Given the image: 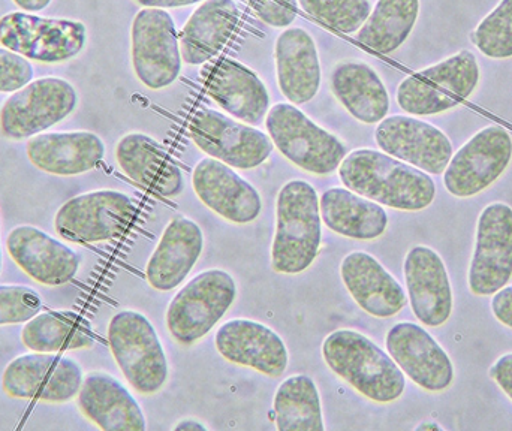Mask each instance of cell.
Here are the masks:
<instances>
[{
	"label": "cell",
	"mask_w": 512,
	"mask_h": 431,
	"mask_svg": "<svg viewBox=\"0 0 512 431\" xmlns=\"http://www.w3.org/2000/svg\"><path fill=\"white\" fill-rule=\"evenodd\" d=\"M339 177L355 194L402 212H421L436 197L430 174L379 150L358 149L346 155Z\"/></svg>",
	"instance_id": "cell-1"
},
{
	"label": "cell",
	"mask_w": 512,
	"mask_h": 431,
	"mask_svg": "<svg viewBox=\"0 0 512 431\" xmlns=\"http://www.w3.org/2000/svg\"><path fill=\"white\" fill-rule=\"evenodd\" d=\"M322 357L340 379L373 402H396L405 391V373L396 361L358 331L331 333L322 343Z\"/></svg>",
	"instance_id": "cell-2"
},
{
	"label": "cell",
	"mask_w": 512,
	"mask_h": 431,
	"mask_svg": "<svg viewBox=\"0 0 512 431\" xmlns=\"http://www.w3.org/2000/svg\"><path fill=\"white\" fill-rule=\"evenodd\" d=\"M322 219L315 188L304 180L285 183L277 195L276 232L271 246V265L282 274H298L318 256Z\"/></svg>",
	"instance_id": "cell-3"
},
{
	"label": "cell",
	"mask_w": 512,
	"mask_h": 431,
	"mask_svg": "<svg viewBox=\"0 0 512 431\" xmlns=\"http://www.w3.org/2000/svg\"><path fill=\"white\" fill-rule=\"evenodd\" d=\"M480 80L477 57L462 50L406 77L397 87V104L415 117L447 113L468 101Z\"/></svg>",
	"instance_id": "cell-4"
},
{
	"label": "cell",
	"mask_w": 512,
	"mask_h": 431,
	"mask_svg": "<svg viewBox=\"0 0 512 431\" xmlns=\"http://www.w3.org/2000/svg\"><path fill=\"white\" fill-rule=\"evenodd\" d=\"M108 345L126 381L143 396L161 391L168 378L164 346L152 322L134 310H122L108 324Z\"/></svg>",
	"instance_id": "cell-5"
},
{
	"label": "cell",
	"mask_w": 512,
	"mask_h": 431,
	"mask_svg": "<svg viewBox=\"0 0 512 431\" xmlns=\"http://www.w3.org/2000/svg\"><path fill=\"white\" fill-rule=\"evenodd\" d=\"M265 128L277 150L307 173L327 176L339 170L345 159V144L316 125L297 105L280 102L271 107Z\"/></svg>",
	"instance_id": "cell-6"
},
{
	"label": "cell",
	"mask_w": 512,
	"mask_h": 431,
	"mask_svg": "<svg viewBox=\"0 0 512 431\" xmlns=\"http://www.w3.org/2000/svg\"><path fill=\"white\" fill-rule=\"evenodd\" d=\"M237 297L234 277L212 268L177 292L167 310V327L179 345L192 346L224 318Z\"/></svg>",
	"instance_id": "cell-7"
},
{
	"label": "cell",
	"mask_w": 512,
	"mask_h": 431,
	"mask_svg": "<svg viewBox=\"0 0 512 431\" xmlns=\"http://www.w3.org/2000/svg\"><path fill=\"white\" fill-rule=\"evenodd\" d=\"M86 42V26L78 20L39 17L20 11L0 18V44L33 62H69L83 51Z\"/></svg>",
	"instance_id": "cell-8"
},
{
	"label": "cell",
	"mask_w": 512,
	"mask_h": 431,
	"mask_svg": "<svg viewBox=\"0 0 512 431\" xmlns=\"http://www.w3.org/2000/svg\"><path fill=\"white\" fill-rule=\"evenodd\" d=\"M77 102V90L65 78H36L3 102L0 132L8 140H29L71 116Z\"/></svg>",
	"instance_id": "cell-9"
},
{
	"label": "cell",
	"mask_w": 512,
	"mask_h": 431,
	"mask_svg": "<svg viewBox=\"0 0 512 431\" xmlns=\"http://www.w3.org/2000/svg\"><path fill=\"white\" fill-rule=\"evenodd\" d=\"M132 66L138 80L152 90L171 86L182 72L176 23L165 9L143 8L132 21Z\"/></svg>",
	"instance_id": "cell-10"
},
{
	"label": "cell",
	"mask_w": 512,
	"mask_h": 431,
	"mask_svg": "<svg viewBox=\"0 0 512 431\" xmlns=\"http://www.w3.org/2000/svg\"><path fill=\"white\" fill-rule=\"evenodd\" d=\"M83 381V370L72 358L32 352L6 366L2 388L12 399L63 405L78 396Z\"/></svg>",
	"instance_id": "cell-11"
},
{
	"label": "cell",
	"mask_w": 512,
	"mask_h": 431,
	"mask_svg": "<svg viewBox=\"0 0 512 431\" xmlns=\"http://www.w3.org/2000/svg\"><path fill=\"white\" fill-rule=\"evenodd\" d=\"M512 159V137L501 125H490L472 135L451 158L444 186L453 197L471 198L493 185Z\"/></svg>",
	"instance_id": "cell-12"
},
{
	"label": "cell",
	"mask_w": 512,
	"mask_h": 431,
	"mask_svg": "<svg viewBox=\"0 0 512 431\" xmlns=\"http://www.w3.org/2000/svg\"><path fill=\"white\" fill-rule=\"evenodd\" d=\"M131 197L113 189L87 192L66 201L54 217L60 237L77 243H104L120 237L135 216Z\"/></svg>",
	"instance_id": "cell-13"
},
{
	"label": "cell",
	"mask_w": 512,
	"mask_h": 431,
	"mask_svg": "<svg viewBox=\"0 0 512 431\" xmlns=\"http://www.w3.org/2000/svg\"><path fill=\"white\" fill-rule=\"evenodd\" d=\"M189 132L198 149L239 170H254L264 164L274 149L264 132L210 108L192 117Z\"/></svg>",
	"instance_id": "cell-14"
},
{
	"label": "cell",
	"mask_w": 512,
	"mask_h": 431,
	"mask_svg": "<svg viewBox=\"0 0 512 431\" xmlns=\"http://www.w3.org/2000/svg\"><path fill=\"white\" fill-rule=\"evenodd\" d=\"M512 277V207L492 203L478 217L474 255L469 265V291L490 297Z\"/></svg>",
	"instance_id": "cell-15"
},
{
	"label": "cell",
	"mask_w": 512,
	"mask_h": 431,
	"mask_svg": "<svg viewBox=\"0 0 512 431\" xmlns=\"http://www.w3.org/2000/svg\"><path fill=\"white\" fill-rule=\"evenodd\" d=\"M382 152L430 176H441L453 158V144L438 126L415 116L385 117L375 132Z\"/></svg>",
	"instance_id": "cell-16"
},
{
	"label": "cell",
	"mask_w": 512,
	"mask_h": 431,
	"mask_svg": "<svg viewBox=\"0 0 512 431\" xmlns=\"http://www.w3.org/2000/svg\"><path fill=\"white\" fill-rule=\"evenodd\" d=\"M388 354L414 384L442 393L454 382V364L438 340L414 322H399L385 339Z\"/></svg>",
	"instance_id": "cell-17"
},
{
	"label": "cell",
	"mask_w": 512,
	"mask_h": 431,
	"mask_svg": "<svg viewBox=\"0 0 512 431\" xmlns=\"http://www.w3.org/2000/svg\"><path fill=\"white\" fill-rule=\"evenodd\" d=\"M408 300L421 324L441 327L453 313L454 297L447 265L432 247L414 246L403 264Z\"/></svg>",
	"instance_id": "cell-18"
},
{
	"label": "cell",
	"mask_w": 512,
	"mask_h": 431,
	"mask_svg": "<svg viewBox=\"0 0 512 431\" xmlns=\"http://www.w3.org/2000/svg\"><path fill=\"white\" fill-rule=\"evenodd\" d=\"M6 249L27 276L51 288L68 285L80 270L81 258L77 252L32 225L12 229L6 238Z\"/></svg>",
	"instance_id": "cell-19"
},
{
	"label": "cell",
	"mask_w": 512,
	"mask_h": 431,
	"mask_svg": "<svg viewBox=\"0 0 512 431\" xmlns=\"http://www.w3.org/2000/svg\"><path fill=\"white\" fill-rule=\"evenodd\" d=\"M192 186L203 204L230 222L246 225L261 215L259 192L233 167L218 159L209 156L198 162L192 174Z\"/></svg>",
	"instance_id": "cell-20"
},
{
	"label": "cell",
	"mask_w": 512,
	"mask_h": 431,
	"mask_svg": "<svg viewBox=\"0 0 512 431\" xmlns=\"http://www.w3.org/2000/svg\"><path fill=\"white\" fill-rule=\"evenodd\" d=\"M210 98L234 119L259 125L270 111V93L255 71L237 60H216L204 75Z\"/></svg>",
	"instance_id": "cell-21"
},
{
	"label": "cell",
	"mask_w": 512,
	"mask_h": 431,
	"mask_svg": "<svg viewBox=\"0 0 512 431\" xmlns=\"http://www.w3.org/2000/svg\"><path fill=\"white\" fill-rule=\"evenodd\" d=\"M216 348L225 360L251 367L262 375L279 378L288 367V349L267 325L251 319L225 322L215 337Z\"/></svg>",
	"instance_id": "cell-22"
},
{
	"label": "cell",
	"mask_w": 512,
	"mask_h": 431,
	"mask_svg": "<svg viewBox=\"0 0 512 431\" xmlns=\"http://www.w3.org/2000/svg\"><path fill=\"white\" fill-rule=\"evenodd\" d=\"M30 164L51 176L74 177L95 170L105 156L101 137L89 131L47 132L29 138Z\"/></svg>",
	"instance_id": "cell-23"
},
{
	"label": "cell",
	"mask_w": 512,
	"mask_h": 431,
	"mask_svg": "<svg viewBox=\"0 0 512 431\" xmlns=\"http://www.w3.org/2000/svg\"><path fill=\"white\" fill-rule=\"evenodd\" d=\"M277 84L289 104L304 105L321 89L322 72L315 39L303 27H288L274 45Z\"/></svg>",
	"instance_id": "cell-24"
},
{
	"label": "cell",
	"mask_w": 512,
	"mask_h": 431,
	"mask_svg": "<svg viewBox=\"0 0 512 431\" xmlns=\"http://www.w3.org/2000/svg\"><path fill=\"white\" fill-rule=\"evenodd\" d=\"M116 161L125 176L150 194L174 198L183 192L182 170L149 135L132 132L120 138Z\"/></svg>",
	"instance_id": "cell-25"
},
{
	"label": "cell",
	"mask_w": 512,
	"mask_h": 431,
	"mask_svg": "<svg viewBox=\"0 0 512 431\" xmlns=\"http://www.w3.org/2000/svg\"><path fill=\"white\" fill-rule=\"evenodd\" d=\"M340 276L355 303L375 318H391L408 304L405 289L366 252H351L340 264Z\"/></svg>",
	"instance_id": "cell-26"
},
{
	"label": "cell",
	"mask_w": 512,
	"mask_h": 431,
	"mask_svg": "<svg viewBox=\"0 0 512 431\" xmlns=\"http://www.w3.org/2000/svg\"><path fill=\"white\" fill-rule=\"evenodd\" d=\"M81 414L104 431H144L146 417L128 388L104 372L84 378L77 396Z\"/></svg>",
	"instance_id": "cell-27"
},
{
	"label": "cell",
	"mask_w": 512,
	"mask_h": 431,
	"mask_svg": "<svg viewBox=\"0 0 512 431\" xmlns=\"http://www.w3.org/2000/svg\"><path fill=\"white\" fill-rule=\"evenodd\" d=\"M204 235L200 225L185 216H177L162 232L146 268L147 282L156 291L177 288L191 273L203 253Z\"/></svg>",
	"instance_id": "cell-28"
},
{
	"label": "cell",
	"mask_w": 512,
	"mask_h": 431,
	"mask_svg": "<svg viewBox=\"0 0 512 431\" xmlns=\"http://www.w3.org/2000/svg\"><path fill=\"white\" fill-rule=\"evenodd\" d=\"M330 87L337 101L358 122L375 125L388 116L390 95L369 63L357 59L337 63L331 71Z\"/></svg>",
	"instance_id": "cell-29"
},
{
	"label": "cell",
	"mask_w": 512,
	"mask_h": 431,
	"mask_svg": "<svg viewBox=\"0 0 512 431\" xmlns=\"http://www.w3.org/2000/svg\"><path fill=\"white\" fill-rule=\"evenodd\" d=\"M240 20L234 0H204L186 21L180 35L183 62L197 66L225 47Z\"/></svg>",
	"instance_id": "cell-30"
},
{
	"label": "cell",
	"mask_w": 512,
	"mask_h": 431,
	"mask_svg": "<svg viewBox=\"0 0 512 431\" xmlns=\"http://www.w3.org/2000/svg\"><path fill=\"white\" fill-rule=\"evenodd\" d=\"M319 212L331 231L352 240H376L388 228L384 207L348 188L325 191L319 200Z\"/></svg>",
	"instance_id": "cell-31"
},
{
	"label": "cell",
	"mask_w": 512,
	"mask_h": 431,
	"mask_svg": "<svg viewBox=\"0 0 512 431\" xmlns=\"http://www.w3.org/2000/svg\"><path fill=\"white\" fill-rule=\"evenodd\" d=\"M21 342L32 352L63 354L96 345L90 322L72 310L38 313L21 331Z\"/></svg>",
	"instance_id": "cell-32"
},
{
	"label": "cell",
	"mask_w": 512,
	"mask_h": 431,
	"mask_svg": "<svg viewBox=\"0 0 512 431\" xmlns=\"http://www.w3.org/2000/svg\"><path fill=\"white\" fill-rule=\"evenodd\" d=\"M420 0H378L357 33V41L379 54L399 50L420 15Z\"/></svg>",
	"instance_id": "cell-33"
},
{
	"label": "cell",
	"mask_w": 512,
	"mask_h": 431,
	"mask_svg": "<svg viewBox=\"0 0 512 431\" xmlns=\"http://www.w3.org/2000/svg\"><path fill=\"white\" fill-rule=\"evenodd\" d=\"M274 421L280 431H324L321 397L312 378L295 375L277 388Z\"/></svg>",
	"instance_id": "cell-34"
},
{
	"label": "cell",
	"mask_w": 512,
	"mask_h": 431,
	"mask_svg": "<svg viewBox=\"0 0 512 431\" xmlns=\"http://www.w3.org/2000/svg\"><path fill=\"white\" fill-rule=\"evenodd\" d=\"M472 41L475 47L490 59H511L512 0H501L498 6L483 18L472 35Z\"/></svg>",
	"instance_id": "cell-35"
},
{
	"label": "cell",
	"mask_w": 512,
	"mask_h": 431,
	"mask_svg": "<svg viewBox=\"0 0 512 431\" xmlns=\"http://www.w3.org/2000/svg\"><path fill=\"white\" fill-rule=\"evenodd\" d=\"M301 8L325 26L352 35L372 12L370 0H298Z\"/></svg>",
	"instance_id": "cell-36"
},
{
	"label": "cell",
	"mask_w": 512,
	"mask_h": 431,
	"mask_svg": "<svg viewBox=\"0 0 512 431\" xmlns=\"http://www.w3.org/2000/svg\"><path fill=\"white\" fill-rule=\"evenodd\" d=\"M42 298L23 285H0V327L26 324L38 315Z\"/></svg>",
	"instance_id": "cell-37"
},
{
	"label": "cell",
	"mask_w": 512,
	"mask_h": 431,
	"mask_svg": "<svg viewBox=\"0 0 512 431\" xmlns=\"http://www.w3.org/2000/svg\"><path fill=\"white\" fill-rule=\"evenodd\" d=\"M35 69L20 54L0 48V93H14L33 80Z\"/></svg>",
	"instance_id": "cell-38"
},
{
	"label": "cell",
	"mask_w": 512,
	"mask_h": 431,
	"mask_svg": "<svg viewBox=\"0 0 512 431\" xmlns=\"http://www.w3.org/2000/svg\"><path fill=\"white\" fill-rule=\"evenodd\" d=\"M252 11L267 26L288 27L298 14V0H248Z\"/></svg>",
	"instance_id": "cell-39"
},
{
	"label": "cell",
	"mask_w": 512,
	"mask_h": 431,
	"mask_svg": "<svg viewBox=\"0 0 512 431\" xmlns=\"http://www.w3.org/2000/svg\"><path fill=\"white\" fill-rule=\"evenodd\" d=\"M489 375L512 402V352L499 357L490 367Z\"/></svg>",
	"instance_id": "cell-40"
},
{
	"label": "cell",
	"mask_w": 512,
	"mask_h": 431,
	"mask_svg": "<svg viewBox=\"0 0 512 431\" xmlns=\"http://www.w3.org/2000/svg\"><path fill=\"white\" fill-rule=\"evenodd\" d=\"M492 312L502 325L512 330V285L505 286L493 295Z\"/></svg>",
	"instance_id": "cell-41"
},
{
	"label": "cell",
	"mask_w": 512,
	"mask_h": 431,
	"mask_svg": "<svg viewBox=\"0 0 512 431\" xmlns=\"http://www.w3.org/2000/svg\"><path fill=\"white\" fill-rule=\"evenodd\" d=\"M143 8H182V6L195 5V3L204 2V0H134Z\"/></svg>",
	"instance_id": "cell-42"
},
{
	"label": "cell",
	"mask_w": 512,
	"mask_h": 431,
	"mask_svg": "<svg viewBox=\"0 0 512 431\" xmlns=\"http://www.w3.org/2000/svg\"><path fill=\"white\" fill-rule=\"evenodd\" d=\"M18 8L26 12H39L50 5L51 0H12Z\"/></svg>",
	"instance_id": "cell-43"
},
{
	"label": "cell",
	"mask_w": 512,
	"mask_h": 431,
	"mask_svg": "<svg viewBox=\"0 0 512 431\" xmlns=\"http://www.w3.org/2000/svg\"><path fill=\"white\" fill-rule=\"evenodd\" d=\"M174 430L176 431H206L207 427L204 424H201L200 421L197 420H183L180 421L177 426H174Z\"/></svg>",
	"instance_id": "cell-44"
},
{
	"label": "cell",
	"mask_w": 512,
	"mask_h": 431,
	"mask_svg": "<svg viewBox=\"0 0 512 431\" xmlns=\"http://www.w3.org/2000/svg\"><path fill=\"white\" fill-rule=\"evenodd\" d=\"M417 430H442V427L435 423H424L418 426Z\"/></svg>",
	"instance_id": "cell-45"
},
{
	"label": "cell",
	"mask_w": 512,
	"mask_h": 431,
	"mask_svg": "<svg viewBox=\"0 0 512 431\" xmlns=\"http://www.w3.org/2000/svg\"><path fill=\"white\" fill-rule=\"evenodd\" d=\"M0 271H2V246H0Z\"/></svg>",
	"instance_id": "cell-46"
}]
</instances>
